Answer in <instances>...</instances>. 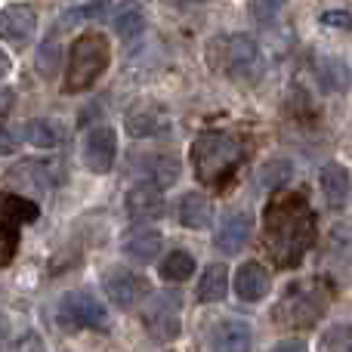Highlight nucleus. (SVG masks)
I'll use <instances>...</instances> for the list:
<instances>
[{"instance_id": "f257e3e1", "label": "nucleus", "mask_w": 352, "mask_h": 352, "mask_svg": "<svg viewBox=\"0 0 352 352\" xmlns=\"http://www.w3.org/2000/svg\"><path fill=\"white\" fill-rule=\"evenodd\" d=\"M266 248L281 266H297L316 241V217L306 198L287 195L281 204H272L266 213Z\"/></svg>"}, {"instance_id": "f03ea898", "label": "nucleus", "mask_w": 352, "mask_h": 352, "mask_svg": "<svg viewBox=\"0 0 352 352\" xmlns=\"http://www.w3.org/2000/svg\"><path fill=\"white\" fill-rule=\"evenodd\" d=\"M111 65V43L99 31H87V34L74 37L72 50H68V65H65V80L62 90L68 96L74 93H87L99 78L105 74V68Z\"/></svg>"}, {"instance_id": "7ed1b4c3", "label": "nucleus", "mask_w": 352, "mask_h": 352, "mask_svg": "<svg viewBox=\"0 0 352 352\" xmlns=\"http://www.w3.org/2000/svg\"><path fill=\"white\" fill-rule=\"evenodd\" d=\"M244 158V146L238 136L223 130H207L192 146V164L201 182H223Z\"/></svg>"}, {"instance_id": "20e7f679", "label": "nucleus", "mask_w": 352, "mask_h": 352, "mask_svg": "<svg viewBox=\"0 0 352 352\" xmlns=\"http://www.w3.org/2000/svg\"><path fill=\"white\" fill-rule=\"evenodd\" d=\"M328 309V294L316 281H294L275 303V322L287 328H312Z\"/></svg>"}, {"instance_id": "39448f33", "label": "nucleus", "mask_w": 352, "mask_h": 352, "mask_svg": "<svg viewBox=\"0 0 352 352\" xmlns=\"http://www.w3.org/2000/svg\"><path fill=\"white\" fill-rule=\"evenodd\" d=\"M56 324L62 331H105L109 328V309L105 303L87 287L62 294L56 306Z\"/></svg>"}, {"instance_id": "423d86ee", "label": "nucleus", "mask_w": 352, "mask_h": 352, "mask_svg": "<svg viewBox=\"0 0 352 352\" xmlns=\"http://www.w3.org/2000/svg\"><path fill=\"white\" fill-rule=\"evenodd\" d=\"M210 59L217 68H223L229 78H250L260 65V43L248 31H235V34H223L213 41Z\"/></svg>"}, {"instance_id": "0eeeda50", "label": "nucleus", "mask_w": 352, "mask_h": 352, "mask_svg": "<svg viewBox=\"0 0 352 352\" xmlns=\"http://www.w3.org/2000/svg\"><path fill=\"white\" fill-rule=\"evenodd\" d=\"M170 127V109L152 96H140L124 111V130L130 140H152Z\"/></svg>"}, {"instance_id": "6e6552de", "label": "nucleus", "mask_w": 352, "mask_h": 352, "mask_svg": "<svg viewBox=\"0 0 352 352\" xmlns=\"http://www.w3.org/2000/svg\"><path fill=\"white\" fill-rule=\"evenodd\" d=\"M142 328L148 331L155 343H173L182 334V316H179V300L173 294H158L148 300L142 309Z\"/></svg>"}, {"instance_id": "1a4fd4ad", "label": "nucleus", "mask_w": 352, "mask_h": 352, "mask_svg": "<svg viewBox=\"0 0 352 352\" xmlns=\"http://www.w3.org/2000/svg\"><path fill=\"white\" fill-rule=\"evenodd\" d=\"M80 161L90 173L105 176L115 170V161H118V133L115 127L102 124V127H93L87 130L84 142H80Z\"/></svg>"}, {"instance_id": "9d476101", "label": "nucleus", "mask_w": 352, "mask_h": 352, "mask_svg": "<svg viewBox=\"0 0 352 352\" xmlns=\"http://www.w3.org/2000/svg\"><path fill=\"white\" fill-rule=\"evenodd\" d=\"M102 291L118 309H133L142 297L148 294V281L142 275H136L127 266H115L102 272Z\"/></svg>"}, {"instance_id": "9b49d317", "label": "nucleus", "mask_w": 352, "mask_h": 352, "mask_svg": "<svg viewBox=\"0 0 352 352\" xmlns=\"http://www.w3.org/2000/svg\"><path fill=\"white\" fill-rule=\"evenodd\" d=\"M37 31V10L31 3H10L0 10V41L22 50Z\"/></svg>"}, {"instance_id": "f8f14e48", "label": "nucleus", "mask_w": 352, "mask_h": 352, "mask_svg": "<svg viewBox=\"0 0 352 352\" xmlns=\"http://www.w3.org/2000/svg\"><path fill=\"white\" fill-rule=\"evenodd\" d=\"M124 210H127V217L133 223H155L167 210L164 192L158 186H152V182H136L124 195Z\"/></svg>"}, {"instance_id": "ddd939ff", "label": "nucleus", "mask_w": 352, "mask_h": 352, "mask_svg": "<svg viewBox=\"0 0 352 352\" xmlns=\"http://www.w3.org/2000/svg\"><path fill=\"white\" fill-rule=\"evenodd\" d=\"M207 349L210 352H250L254 349V328L241 318H219L207 331Z\"/></svg>"}, {"instance_id": "4468645a", "label": "nucleus", "mask_w": 352, "mask_h": 352, "mask_svg": "<svg viewBox=\"0 0 352 352\" xmlns=\"http://www.w3.org/2000/svg\"><path fill=\"white\" fill-rule=\"evenodd\" d=\"M254 229H256L254 213H248V210L229 213V217L223 219V226L217 229L213 248H217L219 254H226V256L241 254V250L250 244V238H254Z\"/></svg>"}, {"instance_id": "2eb2a0df", "label": "nucleus", "mask_w": 352, "mask_h": 352, "mask_svg": "<svg viewBox=\"0 0 352 352\" xmlns=\"http://www.w3.org/2000/svg\"><path fill=\"white\" fill-rule=\"evenodd\" d=\"M229 287H235V297L241 303H260L272 291V272L260 260H244L235 269V281Z\"/></svg>"}, {"instance_id": "dca6fc26", "label": "nucleus", "mask_w": 352, "mask_h": 352, "mask_svg": "<svg viewBox=\"0 0 352 352\" xmlns=\"http://www.w3.org/2000/svg\"><path fill=\"white\" fill-rule=\"evenodd\" d=\"M318 186H322V195L324 201H328L331 210L340 213L343 207L349 204V195H352V173L346 164H337V161H331V164H324L322 170H318Z\"/></svg>"}, {"instance_id": "f3484780", "label": "nucleus", "mask_w": 352, "mask_h": 352, "mask_svg": "<svg viewBox=\"0 0 352 352\" xmlns=\"http://www.w3.org/2000/svg\"><path fill=\"white\" fill-rule=\"evenodd\" d=\"M179 158L173 152H155V155H142L140 158V173H142V182H152L158 186L161 192L170 188L176 179H179Z\"/></svg>"}, {"instance_id": "a211bd4d", "label": "nucleus", "mask_w": 352, "mask_h": 352, "mask_svg": "<svg viewBox=\"0 0 352 352\" xmlns=\"http://www.w3.org/2000/svg\"><path fill=\"white\" fill-rule=\"evenodd\" d=\"M312 74H316L318 90L324 93H346L352 87V74L340 56H316Z\"/></svg>"}, {"instance_id": "6ab92c4d", "label": "nucleus", "mask_w": 352, "mask_h": 352, "mask_svg": "<svg viewBox=\"0 0 352 352\" xmlns=\"http://www.w3.org/2000/svg\"><path fill=\"white\" fill-rule=\"evenodd\" d=\"M176 217H179V226L186 229H210L213 223V201L207 198L204 192H186L176 204Z\"/></svg>"}, {"instance_id": "aec40b11", "label": "nucleus", "mask_w": 352, "mask_h": 352, "mask_svg": "<svg viewBox=\"0 0 352 352\" xmlns=\"http://www.w3.org/2000/svg\"><path fill=\"white\" fill-rule=\"evenodd\" d=\"M161 248H164V235H161L158 229H140L124 241L121 250L130 263H136V266H148V263H155L161 256Z\"/></svg>"}, {"instance_id": "412c9836", "label": "nucleus", "mask_w": 352, "mask_h": 352, "mask_svg": "<svg viewBox=\"0 0 352 352\" xmlns=\"http://www.w3.org/2000/svg\"><path fill=\"white\" fill-rule=\"evenodd\" d=\"M195 297H198V303H223L229 297V269L223 263H210L201 272Z\"/></svg>"}, {"instance_id": "4be33fe9", "label": "nucleus", "mask_w": 352, "mask_h": 352, "mask_svg": "<svg viewBox=\"0 0 352 352\" xmlns=\"http://www.w3.org/2000/svg\"><path fill=\"white\" fill-rule=\"evenodd\" d=\"M25 142H31L34 148H56L65 142V127L53 118H31L22 127Z\"/></svg>"}, {"instance_id": "5701e85b", "label": "nucleus", "mask_w": 352, "mask_h": 352, "mask_svg": "<svg viewBox=\"0 0 352 352\" xmlns=\"http://www.w3.org/2000/svg\"><path fill=\"white\" fill-rule=\"evenodd\" d=\"M111 28H115V34L121 41H136L146 31V10H142V3H136V0L121 3L115 10V16H111Z\"/></svg>"}, {"instance_id": "b1692460", "label": "nucleus", "mask_w": 352, "mask_h": 352, "mask_svg": "<svg viewBox=\"0 0 352 352\" xmlns=\"http://www.w3.org/2000/svg\"><path fill=\"white\" fill-rule=\"evenodd\" d=\"M291 179H294V161L291 158H272L260 167V173H256V186H260L263 192H278V188H285Z\"/></svg>"}, {"instance_id": "393cba45", "label": "nucleus", "mask_w": 352, "mask_h": 352, "mask_svg": "<svg viewBox=\"0 0 352 352\" xmlns=\"http://www.w3.org/2000/svg\"><path fill=\"white\" fill-rule=\"evenodd\" d=\"M158 275L164 281H173V285H179V281H188L195 275V256L188 254V250H170V254L161 260Z\"/></svg>"}, {"instance_id": "a878e982", "label": "nucleus", "mask_w": 352, "mask_h": 352, "mask_svg": "<svg viewBox=\"0 0 352 352\" xmlns=\"http://www.w3.org/2000/svg\"><path fill=\"white\" fill-rule=\"evenodd\" d=\"M111 10V0H78V3H72L65 12H62L59 25H78V22H90V19H99L105 16V12Z\"/></svg>"}, {"instance_id": "bb28decb", "label": "nucleus", "mask_w": 352, "mask_h": 352, "mask_svg": "<svg viewBox=\"0 0 352 352\" xmlns=\"http://www.w3.org/2000/svg\"><path fill=\"white\" fill-rule=\"evenodd\" d=\"M318 352H352V322H334L318 337Z\"/></svg>"}, {"instance_id": "cd10ccee", "label": "nucleus", "mask_w": 352, "mask_h": 352, "mask_svg": "<svg viewBox=\"0 0 352 352\" xmlns=\"http://www.w3.org/2000/svg\"><path fill=\"white\" fill-rule=\"evenodd\" d=\"M287 0H250V16L256 19V22H272L275 16H278L281 10H285Z\"/></svg>"}, {"instance_id": "c85d7f7f", "label": "nucleus", "mask_w": 352, "mask_h": 352, "mask_svg": "<svg viewBox=\"0 0 352 352\" xmlns=\"http://www.w3.org/2000/svg\"><path fill=\"white\" fill-rule=\"evenodd\" d=\"M318 22L324 28H340V31H352V12L349 10H324Z\"/></svg>"}, {"instance_id": "c756f323", "label": "nucleus", "mask_w": 352, "mask_h": 352, "mask_svg": "<svg viewBox=\"0 0 352 352\" xmlns=\"http://www.w3.org/2000/svg\"><path fill=\"white\" fill-rule=\"evenodd\" d=\"M10 352H47V343H43V337L37 331H25L22 337H16Z\"/></svg>"}, {"instance_id": "7c9ffc66", "label": "nucleus", "mask_w": 352, "mask_h": 352, "mask_svg": "<svg viewBox=\"0 0 352 352\" xmlns=\"http://www.w3.org/2000/svg\"><path fill=\"white\" fill-rule=\"evenodd\" d=\"M16 148H19V136H16V130L0 127V158H3V155H12Z\"/></svg>"}, {"instance_id": "2f4dec72", "label": "nucleus", "mask_w": 352, "mask_h": 352, "mask_svg": "<svg viewBox=\"0 0 352 352\" xmlns=\"http://www.w3.org/2000/svg\"><path fill=\"white\" fill-rule=\"evenodd\" d=\"M269 352H309L303 340H294V337H285V340H278Z\"/></svg>"}, {"instance_id": "473e14b6", "label": "nucleus", "mask_w": 352, "mask_h": 352, "mask_svg": "<svg viewBox=\"0 0 352 352\" xmlns=\"http://www.w3.org/2000/svg\"><path fill=\"white\" fill-rule=\"evenodd\" d=\"M10 74H12V59L3 53V50H0V84H3Z\"/></svg>"}, {"instance_id": "72a5a7b5", "label": "nucleus", "mask_w": 352, "mask_h": 352, "mask_svg": "<svg viewBox=\"0 0 352 352\" xmlns=\"http://www.w3.org/2000/svg\"><path fill=\"white\" fill-rule=\"evenodd\" d=\"M12 102H16V96L10 90H0V115H6L12 109Z\"/></svg>"}, {"instance_id": "f704fd0d", "label": "nucleus", "mask_w": 352, "mask_h": 352, "mask_svg": "<svg viewBox=\"0 0 352 352\" xmlns=\"http://www.w3.org/2000/svg\"><path fill=\"white\" fill-rule=\"evenodd\" d=\"M6 337H10V318H6L3 312H0V346L6 343Z\"/></svg>"}]
</instances>
